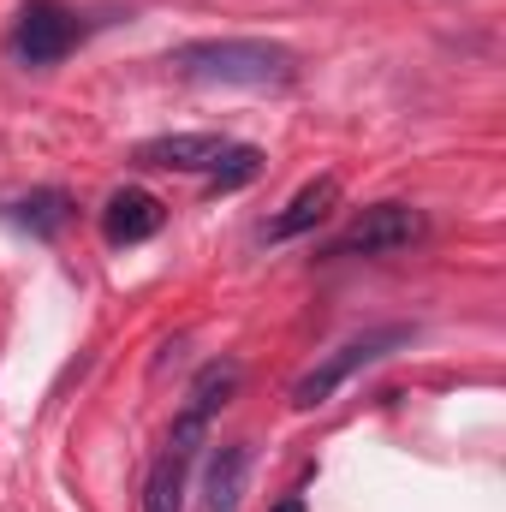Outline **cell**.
<instances>
[{
	"instance_id": "6da1fadb",
	"label": "cell",
	"mask_w": 506,
	"mask_h": 512,
	"mask_svg": "<svg viewBox=\"0 0 506 512\" xmlns=\"http://www.w3.org/2000/svg\"><path fill=\"white\" fill-rule=\"evenodd\" d=\"M179 78L197 84H239V90H286L298 78V54L262 36H209V42H185L173 54Z\"/></svg>"
},
{
	"instance_id": "7a4b0ae2",
	"label": "cell",
	"mask_w": 506,
	"mask_h": 512,
	"mask_svg": "<svg viewBox=\"0 0 506 512\" xmlns=\"http://www.w3.org/2000/svg\"><path fill=\"white\" fill-rule=\"evenodd\" d=\"M399 346H411V328H405V322H393V328H370V334H352V340L334 346L310 376H298V387H292V411H316V405H328L334 387H346L358 370H370V364H381V358H393Z\"/></svg>"
},
{
	"instance_id": "3957f363",
	"label": "cell",
	"mask_w": 506,
	"mask_h": 512,
	"mask_svg": "<svg viewBox=\"0 0 506 512\" xmlns=\"http://www.w3.org/2000/svg\"><path fill=\"white\" fill-rule=\"evenodd\" d=\"M78 48V12H66L60 0H30L12 24V54L24 66H54Z\"/></svg>"
},
{
	"instance_id": "277c9868",
	"label": "cell",
	"mask_w": 506,
	"mask_h": 512,
	"mask_svg": "<svg viewBox=\"0 0 506 512\" xmlns=\"http://www.w3.org/2000/svg\"><path fill=\"white\" fill-rule=\"evenodd\" d=\"M423 239V215L411 209V203H376V209H364L334 245L328 256H381V251H405V245H417Z\"/></svg>"
},
{
	"instance_id": "5b68a950",
	"label": "cell",
	"mask_w": 506,
	"mask_h": 512,
	"mask_svg": "<svg viewBox=\"0 0 506 512\" xmlns=\"http://www.w3.org/2000/svg\"><path fill=\"white\" fill-rule=\"evenodd\" d=\"M227 149H233V143L215 137V131H173V137L137 143V161H143V167H167V173H215V161H221Z\"/></svg>"
},
{
	"instance_id": "8992f818",
	"label": "cell",
	"mask_w": 506,
	"mask_h": 512,
	"mask_svg": "<svg viewBox=\"0 0 506 512\" xmlns=\"http://www.w3.org/2000/svg\"><path fill=\"white\" fill-rule=\"evenodd\" d=\"M161 221H167V209L149 197V191H114L108 197V209H102V233H108V245H143V239H155L161 233Z\"/></svg>"
},
{
	"instance_id": "52a82bcc",
	"label": "cell",
	"mask_w": 506,
	"mask_h": 512,
	"mask_svg": "<svg viewBox=\"0 0 506 512\" xmlns=\"http://www.w3.org/2000/svg\"><path fill=\"white\" fill-rule=\"evenodd\" d=\"M340 203V179L334 173H322V179H310L274 221H268V239H298V233H310L316 221H328V209Z\"/></svg>"
},
{
	"instance_id": "ba28073f",
	"label": "cell",
	"mask_w": 506,
	"mask_h": 512,
	"mask_svg": "<svg viewBox=\"0 0 506 512\" xmlns=\"http://www.w3.org/2000/svg\"><path fill=\"white\" fill-rule=\"evenodd\" d=\"M245 477H251V447L245 441H227L215 447L209 459V477H203V495H209V512H233L245 501Z\"/></svg>"
},
{
	"instance_id": "9c48e42d",
	"label": "cell",
	"mask_w": 506,
	"mask_h": 512,
	"mask_svg": "<svg viewBox=\"0 0 506 512\" xmlns=\"http://www.w3.org/2000/svg\"><path fill=\"white\" fill-rule=\"evenodd\" d=\"M191 453H197V447L167 441V453L155 459V471H149V483H143V512H185V471H191Z\"/></svg>"
},
{
	"instance_id": "30bf717a",
	"label": "cell",
	"mask_w": 506,
	"mask_h": 512,
	"mask_svg": "<svg viewBox=\"0 0 506 512\" xmlns=\"http://www.w3.org/2000/svg\"><path fill=\"white\" fill-rule=\"evenodd\" d=\"M12 221H18L24 233H36V239H54V233L72 221V197H66V191H30V197L12 203Z\"/></svg>"
},
{
	"instance_id": "8fae6325",
	"label": "cell",
	"mask_w": 506,
	"mask_h": 512,
	"mask_svg": "<svg viewBox=\"0 0 506 512\" xmlns=\"http://www.w3.org/2000/svg\"><path fill=\"white\" fill-rule=\"evenodd\" d=\"M233 393H239V364H209V370L191 382V393H185V399H191V405H185V417L209 423V417H215Z\"/></svg>"
},
{
	"instance_id": "7c38bea8",
	"label": "cell",
	"mask_w": 506,
	"mask_h": 512,
	"mask_svg": "<svg viewBox=\"0 0 506 512\" xmlns=\"http://www.w3.org/2000/svg\"><path fill=\"white\" fill-rule=\"evenodd\" d=\"M262 173V149H251V143H233L221 161H215V191H233V185H245V179H256Z\"/></svg>"
}]
</instances>
